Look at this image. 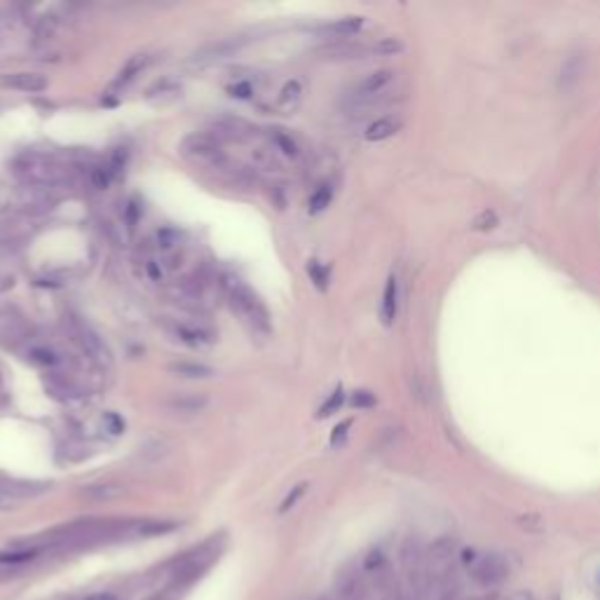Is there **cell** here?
Here are the masks:
<instances>
[{
    "label": "cell",
    "instance_id": "40",
    "mask_svg": "<svg viewBox=\"0 0 600 600\" xmlns=\"http://www.w3.org/2000/svg\"><path fill=\"white\" fill-rule=\"evenodd\" d=\"M506 600H533V596H530L528 591H518V593H511Z\"/></svg>",
    "mask_w": 600,
    "mask_h": 600
},
{
    "label": "cell",
    "instance_id": "11",
    "mask_svg": "<svg viewBox=\"0 0 600 600\" xmlns=\"http://www.w3.org/2000/svg\"><path fill=\"white\" fill-rule=\"evenodd\" d=\"M404 127V120H401L399 115H382L378 117V120H373L370 125L366 127V132H363V139L366 141H385L389 139V136H394L399 132V129Z\"/></svg>",
    "mask_w": 600,
    "mask_h": 600
},
{
    "label": "cell",
    "instance_id": "39",
    "mask_svg": "<svg viewBox=\"0 0 600 600\" xmlns=\"http://www.w3.org/2000/svg\"><path fill=\"white\" fill-rule=\"evenodd\" d=\"M83 600H117V596L110 591H98V593H89V596H85Z\"/></svg>",
    "mask_w": 600,
    "mask_h": 600
},
{
    "label": "cell",
    "instance_id": "6",
    "mask_svg": "<svg viewBox=\"0 0 600 600\" xmlns=\"http://www.w3.org/2000/svg\"><path fill=\"white\" fill-rule=\"evenodd\" d=\"M394 83V71L389 68H380V71H373L368 73L363 80H359V85L354 87V98L363 101V98H373V96H380L389 85Z\"/></svg>",
    "mask_w": 600,
    "mask_h": 600
},
{
    "label": "cell",
    "instance_id": "8",
    "mask_svg": "<svg viewBox=\"0 0 600 600\" xmlns=\"http://www.w3.org/2000/svg\"><path fill=\"white\" fill-rule=\"evenodd\" d=\"M76 340L80 343V348H83L92 359H96V361H108L110 359V352L106 348V343H103L101 338H98V333H94L89 329V326H78L76 329Z\"/></svg>",
    "mask_w": 600,
    "mask_h": 600
},
{
    "label": "cell",
    "instance_id": "20",
    "mask_svg": "<svg viewBox=\"0 0 600 600\" xmlns=\"http://www.w3.org/2000/svg\"><path fill=\"white\" fill-rule=\"evenodd\" d=\"M331 200H333V188H331V183L319 185V188L314 190L312 197H310V214H321V212H324V209L331 204Z\"/></svg>",
    "mask_w": 600,
    "mask_h": 600
},
{
    "label": "cell",
    "instance_id": "25",
    "mask_svg": "<svg viewBox=\"0 0 600 600\" xmlns=\"http://www.w3.org/2000/svg\"><path fill=\"white\" fill-rule=\"evenodd\" d=\"M253 162H256L261 169H268V171H277L280 169V162L272 155V151H265V148H256L253 151Z\"/></svg>",
    "mask_w": 600,
    "mask_h": 600
},
{
    "label": "cell",
    "instance_id": "17",
    "mask_svg": "<svg viewBox=\"0 0 600 600\" xmlns=\"http://www.w3.org/2000/svg\"><path fill=\"white\" fill-rule=\"evenodd\" d=\"M361 26H363V17H343V19L324 26V33L336 35V38H348V35H354L357 31H361Z\"/></svg>",
    "mask_w": 600,
    "mask_h": 600
},
{
    "label": "cell",
    "instance_id": "15",
    "mask_svg": "<svg viewBox=\"0 0 600 600\" xmlns=\"http://www.w3.org/2000/svg\"><path fill=\"white\" fill-rule=\"evenodd\" d=\"M242 45L239 40H221L216 45H209L204 47L200 54H195L197 61H218V59H225L230 57L232 52H237V47Z\"/></svg>",
    "mask_w": 600,
    "mask_h": 600
},
{
    "label": "cell",
    "instance_id": "38",
    "mask_svg": "<svg viewBox=\"0 0 600 600\" xmlns=\"http://www.w3.org/2000/svg\"><path fill=\"white\" fill-rule=\"evenodd\" d=\"M146 270H148V275H151V280H153V282H160V280H162V270H160V265H157L155 261L146 263Z\"/></svg>",
    "mask_w": 600,
    "mask_h": 600
},
{
    "label": "cell",
    "instance_id": "7",
    "mask_svg": "<svg viewBox=\"0 0 600 600\" xmlns=\"http://www.w3.org/2000/svg\"><path fill=\"white\" fill-rule=\"evenodd\" d=\"M399 314V280L397 275H389L385 291H382V302H380V319L385 326H392L394 319Z\"/></svg>",
    "mask_w": 600,
    "mask_h": 600
},
{
    "label": "cell",
    "instance_id": "12",
    "mask_svg": "<svg viewBox=\"0 0 600 600\" xmlns=\"http://www.w3.org/2000/svg\"><path fill=\"white\" fill-rule=\"evenodd\" d=\"M581 78H584V57L572 54V57H567L560 66V78H558L560 89H572Z\"/></svg>",
    "mask_w": 600,
    "mask_h": 600
},
{
    "label": "cell",
    "instance_id": "37",
    "mask_svg": "<svg viewBox=\"0 0 600 600\" xmlns=\"http://www.w3.org/2000/svg\"><path fill=\"white\" fill-rule=\"evenodd\" d=\"M125 216H127L129 228H134V225H136V221H139V207H136V202H129V204H127Z\"/></svg>",
    "mask_w": 600,
    "mask_h": 600
},
{
    "label": "cell",
    "instance_id": "35",
    "mask_svg": "<svg viewBox=\"0 0 600 600\" xmlns=\"http://www.w3.org/2000/svg\"><path fill=\"white\" fill-rule=\"evenodd\" d=\"M228 92H230V94H232L234 98H251V94H253V85H251V83H246V80H242V83H234Z\"/></svg>",
    "mask_w": 600,
    "mask_h": 600
},
{
    "label": "cell",
    "instance_id": "19",
    "mask_svg": "<svg viewBox=\"0 0 600 600\" xmlns=\"http://www.w3.org/2000/svg\"><path fill=\"white\" fill-rule=\"evenodd\" d=\"M272 144H275L277 151H282L284 155H289V157H298L300 155V148H298V144H295V139L291 134H286V132L275 129V132H272Z\"/></svg>",
    "mask_w": 600,
    "mask_h": 600
},
{
    "label": "cell",
    "instance_id": "1",
    "mask_svg": "<svg viewBox=\"0 0 600 600\" xmlns=\"http://www.w3.org/2000/svg\"><path fill=\"white\" fill-rule=\"evenodd\" d=\"M223 289H225V293H228V298H230L234 310L246 319V324H249L253 331L268 336L270 329H272L270 314H268V310H265L263 302L258 300V295L253 293L242 280H237V277H225V280H223Z\"/></svg>",
    "mask_w": 600,
    "mask_h": 600
},
{
    "label": "cell",
    "instance_id": "21",
    "mask_svg": "<svg viewBox=\"0 0 600 600\" xmlns=\"http://www.w3.org/2000/svg\"><path fill=\"white\" fill-rule=\"evenodd\" d=\"M307 275H310V280L314 282V286H317L319 291L329 289V270H326L319 261L307 263Z\"/></svg>",
    "mask_w": 600,
    "mask_h": 600
},
{
    "label": "cell",
    "instance_id": "5",
    "mask_svg": "<svg viewBox=\"0 0 600 600\" xmlns=\"http://www.w3.org/2000/svg\"><path fill=\"white\" fill-rule=\"evenodd\" d=\"M17 171L26 178V181L31 185H40V188H45V185H52L59 181V169L57 166H52L49 162H45V160L40 157H26L24 160V164L17 166Z\"/></svg>",
    "mask_w": 600,
    "mask_h": 600
},
{
    "label": "cell",
    "instance_id": "10",
    "mask_svg": "<svg viewBox=\"0 0 600 600\" xmlns=\"http://www.w3.org/2000/svg\"><path fill=\"white\" fill-rule=\"evenodd\" d=\"M166 406H169L174 413H185V415H197V413H202L204 408L209 406V399L204 397V394H195V392L171 394V397L166 399Z\"/></svg>",
    "mask_w": 600,
    "mask_h": 600
},
{
    "label": "cell",
    "instance_id": "24",
    "mask_svg": "<svg viewBox=\"0 0 600 600\" xmlns=\"http://www.w3.org/2000/svg\"><path fill=\"white\" fill-rule=\"evenodd\" d=\"M38 549H12V551H0V563H26L35 558Z\"/></svg>",
    "mask_w": 600,
    "mask_h": 600
},
{
    "label": "cell",
    "instance_id": "14",
    "mask_svg": "<svg viewBox=\"0 0 600 600\" xmlns=\"http://www.w3.org/2000/svg\"><path fill=\"white\" fill-rule=\"evenodd\" d=\"M127 492V488L122 483H94L83 488V495L87 499H96V502H106V499H117Z\"/></svg>",
    "mask_w": 600,
    "mask_h": 600
},
{
    "label": "cell",
    "instance_id": "2",
    "mask_svg": "<svg viewBox=\"0 0 600 600\" xmlns=\"http://www.w3.org/2000/svg\"><path fill=\"white\" fill-rule=\"evenodd\" d=\"M181 155L195 164L214 166V169L225 166V153L221 151L218 141L207 134H190L188 139H183Z\"/></svg>",
    "mask_w": 600,
    "mask_h": 600
},
{
    "label": "cell",
    "instance_id": "22",
    "mask_svg": "<svg viewBox=\"0 0 600 600\" xmlns=\"http://www.w3.org/2000/svg\"><path fill=\"white\" fill-rule=\"evenodd\" d=\"M373 52L380 54V57H394V54L404 52V42H401L399 38H380L373 45Z\"/></svg>",
    "mask_w": 600,
    "mask_h": 600
},
{
    "label": "cell",
    "instance_id": "28",
    "mask_svg": "<svg viewBox=\"0 0 600 600\" xmlns=\"http://www.w3.org/2000/svg\"><path fill=\"white\" fill-rule=\"evenodd\" d=\"M176 333H178V338H181L183 343H188V345H202V343H207V338H204L202 333L195 331V329H185V326H178Z\"/></svg>",
    "mask_w": 600,
    "mask_h": 600
},
{
    "label": "cell",
    "instance_id": "26",
    "mask_svg": "<svg viewBox=\"0 0 600 600\" xmlns=\"http://www.w3.org/2000/svg\"><path fill=\"white\" fill-rule=\"evenodd\" d=\"M31 359L42 363V366H57V363H61V359H59L57 352H52L47 348H33V350H31Z\"/></svg>",
    "mask_w": 600,
    "mask_h": 600
},
{
    "label": "cell",
    "instance_id": "34",
    "mask_svg": "<svg viewBox=\"0 0 600 600\" xmlns=\"http://www.w3.org/2000/svg\"><path fill=\"white\" fill-rule=\"evenodd\" d=\"M350 427H352V420H345V422H340L336 429H333V434H331V445H333V448H338V445L343 443L345 438H348Z\"/></svg>",
    "mask_w": 600,
    "mask_h": 600
},
{
    "label": "cell",
    "instance_id": "29",
    "mask_svg": "<svg viewBox=\"0 0 600 600\" xmlns=\"http://www.w3.org/2000/svg\"><path fill=\"white\" fill-rule=\"evenodd\" d=\"M176 525L174 523H144L139 528L141 535H164L169 533V530H174Z\"/></svg>",
    "mask_w": 600,
    "mask_h": 600
},
{
    "label": "cell",
    "instance_id": "13",
    "mask_svg": "<svg viewBox=\"0 0 600 600\" xmlns=\"http://www.w3.org/2000/svg\"><path fill=\"white\" fill-rule=\"evenodd\" d=\"M300 96H302L300 83L298 80H291V83H286L282 87L280 96H277V101H275V108L280 110V113H293L300 103Z\"/></svg>",
    "mask_w": 600,
    "mask_h": 600
},
{
    "label": "cell",
    "instance_id": "18",
    "mask_svg": "<svg viewBox=\"0 0 600 600\" xmlns=\"http://www.w3.org/2000/svg\"><path fill=\"white\" fill-rule=\"evenodd\" d=\"M169 370H171V373H176V375H183V378H197V380L212 378V375H214V370L209 366H204V363H190V361L171 363Z\"/></svg>",
    "mask_w": 600,
    "mask_h": 600
},
{
    "label": "cell",
    "instance_id": "4",
    "mask_svg": "<svg viewBox=\"0 0 600 600\" xmlns=\"http://www.w3.org/2000/svg\"><path fill=\"white\" fill-rule=\"evenodd\" d=\"M469 574L479 586L483 589H495V586L504 584L506 577H509V563H506L504 556L499 554H479L476 560L469 565Z\"/></svg>",
    "mask_w": 600,
    "mask_h": 600
},
{
    "label": "cell",
    "instance_id": "3",
    "mask_svg": "<svg viewBox=\"0 0 600 600\" xmlns=\"http://www.w3.org/2000/svg\"><path fill=\"white\" fill-rule=\"evenodd\" d=\"M453 558H455V542L443 537L436 540L427 551V581L429 586H443L453 574Z\"/></svg>",
    "mask_w": 600,
    "mask_h": 600
},
{
    "label": "cell",
    "instance_id": "16",
    "mask_svg": "<svg viewBox=\"0 0 600 600\" xmlns=\"http://www.w3.org/2000/svg\"><path fill=\"white\" fill-rule=\"evenodd\" d=\"M148 64H151V57H148V54H136V57H132L120 71V76H117L115 87H125V85H129L136 76H141V71H144Z\"/></svg>",
    "mask_w": 600,
    "mask_h": 600
},
{
    "label": "cell",
    "instance_id": "32",
    "mask_svg": "<svg viewBox=\"0 0 600 600\" xmlns=\"http://www.w3.org/2000/svg\"><path fill=\"white\" fill-rule=\"evenodd\" d=\"M352 406H354V408H373L375 406V394L359 389V392L352 394Z\"/></svg>",
    "mask_w": 600,
    "mask_h": 600
},
{
    "label": "cell",
    "instance_id": "36",
    "mask_svg": "<svg viewBox=\"0 0 600 600\" xmlns=\"http://www.w3.org/2000/svg\"><path fill=\"white\" fill-rule=\"evenodd\" d=\"M302 492H305V486H295V488H293V492H289V495H286V499H284V502H282V509H280V511H289L291 506H293L295 502H298V497H300Z\"/></svg>",
    "mask_w": 600,
    "mask_h": 600
},
{
    "label": "cell",
    "instance_id": "30",
    "mask_svg": "<svg viewBox=\"0 0 600 600\" xmlns=\"http://www.w3.org/2000/svg\"><path fill=\"white\" fill-rule=\"evenodd\" d=\"M157 244L162 246V249H171V246L178 244V232L171 230V228H162V230L157 232Z\"/></svg>",
    "mask_w": 600,
    "mask_h": 600
},
{
    "label": "cell",
    "instance_id": "33",
    "mask_svg": "<svg viewBox=\"0 0 600 600\" xmlns=\"http://www.w3.org/2000/svg\"><path fill=\"white\" fill-rule=\"evenodd\" d=\"M495 225H497V214H495V212H483L479 218L474 221L476 230H492Z\"/></svg>",
    "mask_w": 600,
    "mask_h": 600
},
{
    "label": "cell",
    "instance_id": "41",
    "mask_svg": "<svg viewBox=\"0 0 600 600\" xmlns=\"http://www.w3.org/2000/svg\"><path fill=\"white\" fill-rule=\"evenodd\" d=\"M472 600H495L492 596H481V598H472Z\"/></svg>",
    "mask_w": 600,
    "mask_h": 600
},
{
    "label": "cell",
    "instance_id": "31",
    "mask_svg": "<svg viewBox=\"0 0 600 600\" xmlns=\"http://www.w3.org/2000/svg\"><path fill=\"white\" fill-rule=\"evenodd\" d=\"M103 425H106V429L113 436L122 434V429H125V420L120 415H115V413H106V415H103Z\"/></svg>",
    "mask_w": 600,
    "mask_h": 600
},
{
    "label": "cell",
    "instance_id": "27",
    "mask_svg": "<svg viewBox=\"0 0 600 600\" xmlns=\"http://www.w3.org/2000/svg\"><path fill=\"white\" fill-rule=\"evenodd\" d=\"M110 178H113V171H110L108 166H96V169L92 171V185L98 190H106L110 185Z\"/></svg>",
    "mask_w": 600,
    "mask_h": 600
},
{
    "label": "cell",
    "instance_id": "23",
    "mask_svg": "<svg viewBox=\"0 0 600 600\" xmlns=\"http://www.w3.org/2000/svg\"><path fill=\"white\" fill-rule=\"evenodd\" d=\"M343 404H345V392H343V387H336V392H333L331 397L326 399V404L319 408V418H329L333 413H338L340 408H343Z\"/></svg>",
    "mask_w": 600,
    "mask_h": 600
},
{
    "label": "cell",
    "instance_id": "9",
    "mask_svg": "<svg viewBox=\"0 0 600 600\" xmlns=\"http://www.w3.org/2000/svg\"><path fill=\"white\" fill-rule=\"evenodd\" d=\"M3 85H5V87H10V89H17V92H28V94H35V92H42L47 87V78L40 76V73L24 71V73H12V76H5Z\"/></svg>",
    "mask_w": 600,
    "mask_h": 600
}]
</instances>
